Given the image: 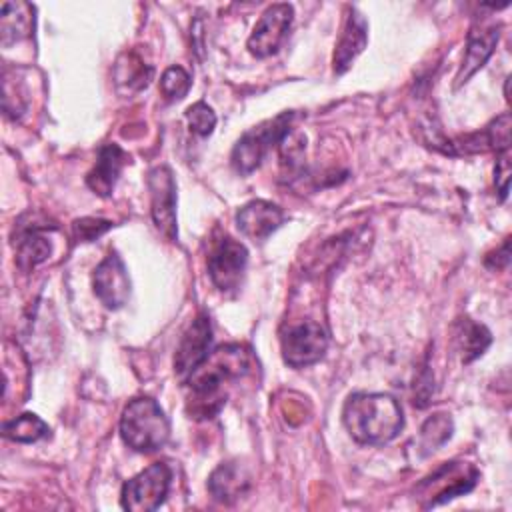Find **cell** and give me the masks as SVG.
<instances>
[{
	"mask_svg": "<svg viewBox=\"0 0 512 512\" xmlns=\"http://www.w3.org/2000/svg\"><path fill=\"white\" fill-rule=\"evenodd\" d=\"M294 112H282L272 120L262 122L260 126L244 132L232 148V166L240 174H248L260 166L270 148L278 146L286 134L292 132Z\"/></svg>",
	"mask_w": 512,
	"mask_h": 512,
	"instance_id": "277c9868",
	"label": "cell"
},
{
	"mask_svg": "<svg viewBox=\"0 0 512 512\" xmlns=\"http://www.w3.org/2000/svg\"><path fill=\"white\" fill-rule=\"evenodd\" d=\"M2 432L6 438L16 442H36L48 434V424L36 414H20L10 422H4Z\"/></svg>",
	"mask_w": 512,
	"mask_h": 512,
	"instance_id": "ffe728a7",
	"label": "cell"
},
{
	"mask_svg": "<svg viewBox=\"0 0 512 512\" xmlns=\"http://www.w3.org/2000/svg\"><path fill=\"white\" fill-rule=\"evenodd\" d=\"M126 158V152L118 144H104L98 150L96 164L86 176V184L90 186V190H94L98 196H110L126 164Z\"/></svg>",
	"mask_w": 512,
	"mask_h": 512,
	"instance_id": "9a60e30c",
	"label": "cell"
},
{
	"mask_svg": "<svg viewBox=\"0 0 512 512\" xmlns=\"http://www.w3.org/2000/svg\"><path fill=\"white\" fill-rule=\"evenodd\" d=\"M190 90V74L182 66H170L160 78V92L168 102L180 100Z\"/></svg>",
	"mask_w": 512,
	"mask_h": 512,
	"instance_id": "7402d4cb",
	"label": "cell"
},
{
	"mask_svg": "<svg viewBox=\"0 0 512 512\" xmlns=\"http://www.w3.org/2000/svg\"><path fill=\"white\" fill-rule=\"evenodd\" d=\"M248 370V356L240 346H222L186 378L190 386L188 412L194 418L214 416L226 402V384Z\"/></svg>",
	"mask_w": 512,
	"mask_h": 512,
	"instance_id": "6da1fadb",
	"label": "cell"
},
{
	"mask_svg": "<svg viewBox=\"0 0 512 512\" xmlns=\"http://www.w3.org/2000/svg\"><path fill=\"white\" fill-rule=\"evenodd\" d=\"M34 26L32 6L26 2H4L0 14V32L2 44L10 46L26 36H30Z\"/></svg>",
	"mask_w": 512,
	"mask_h": 512,
	"instance_id": "ac0fdd59",
	"label": "cell"
},
{
	"mask_svg": "<svg viewBox=\"0 0 512 512\" xmlns=\"http://www.w3.org/2000/svg\"><path fill=\"white\" fill-rule=\"evenodd\" d=\"M366 42H368L366 18L356 8H348V14L344 18V26L334 50V72L336 74L346 72L354 62V58L364 50Z\"/></svg>",
	"mask_w": 512,
	"mask_h": 512,
	"instance_id": "5bb4252c",
	"label": "cell"
},
{
	"mask_svg": "<svg viewBox=\"0 0 512 512\" xmlns=\"http://www.w3.org/2000/svg\"><path fill=\"white\" fill-rule=\"evenodd\" d=\"M150 188V212L156 228L168 238L174 240L176 230V184L172 170L168 166H156L148 172Z\"/></svg>",
	"mask_w": 512,
	"mask_h": 512,
	"instance_id": "ba28073f",
	"label": "cell"
},
{
	"mask_svg": "<svg viewBox=\"0 0 512 512\" xmlns=\"http://www.w3.org/2000/svg\"><path fill=\"white\" fill-rule=\"evenodd\" d=\"M172 472L164 462H154L122 486V508L132 512H150L160 508L170 488Z\"/></svg>",
	"mask_w": 512,
	"mask_h": 512,
	"instance_id": "5b68a950",
	"label": "cell"
},
{
	"mask_svg": "<svg viewBox=\"0 0 512 512\" xmlns=\"http://www.w3.org/2000/svg\"><path fill=\"white\" fill-rule=\"evenodd\" d=\"M110 228L108 220H100V218H82L74 222V234L80 240H94L100 234H104Z\"/></svg>",
	"mask_w": 512,
	"mask_h": 512,
	"instance_id": "d4e9b609",
	"label": "cell"
},
{
	"mask_svg": "<svg viewBox=\"0 0 512 512\" xmlns=\"http://www.w3.org/2000/svg\"><path fill=\"white\" fill-rule=\"evenodd\" d=\"M282 358L292 368H302L318 362L328 348L326 330L314 320H302L288 326L280 338Z\"/></svg>",
	"mask_w": 512,
	"mask_h": 512,
	"instance_id": "8992f818",
	"label": "cell"
},
{
	"mask_svg": "<svg viewBox=\"0 0 512 512\" xmlns=\"http://www.w3.org/2000/svg\"><path fill=\"white\" fill-rule=\"evenodd\" d=\"M210 340H212V328L208 314L200 312L194 322L184 332L176 356H174V370L184 380L188 378L210 354Z\"/></svg>",
	"mask_w": 512,
	"mask_h": 512,
	"instance_id": "30bf717a",
	"label": "cell"
},
{
	"mask_svg": "<svg viewBox=\"0 0 512 512\" xmlns=\"http://www.w3.org/2000/svg\"><path fill=\"white\" fill-rule=\"evenodd\" d=\"M16 264L22 272L34 270L50 254V242L38 226H24L16 236Z\"/></svg>",
	"mask_w": 512,
	"mask_h": 512,
	"instance_id": "e0dca14e",
	"label": "cell"
},
{
	"mask_svg": "<svg viewBox=\"0 0 512 512\" xmlns=\"http://www.w3.org/2000/svg\"><path fill=\"white\" fill-rule=\"evenodd\" d=\"M186 120L190 130L198 136H210L216 126V114L206 102H196L186 110Z\"/></svg>",
	"mask_w": 512,
	"mask_h": 512,
	"instance_id": "603a6c76",
	"label": "cell"
},
{
	"mask_svg": "<svg viewBox=\"0 0 512 512\" xmlns=\"http://www.w3.org/2000/svg\"><path fill=\"white\" fill-rule=\"evenodd\" d=\"M246 264H248L246 246L224 234L214 242L210 250L208 274L218 290L234 292L240 288Z\"/></svg>",
	"mask_w": 512,
	"mask_h": 512,
	"instance_id": "52a82bcc",
	"label": "cell"
},
{
	"mask_svg": "<svg viewBox=\"0 0 512 512\" xmlns=\"http://www.w3.org/2000/svg\"><path fill=\"white\" fill-rule=\"evenodd\" d=\"M292 16L294 10L290 4L268 6L248 38V50L258 58L272 56L284 42L288 28L292 24Z\"/></svg>",
	"mask_w": 512,
	"mask_h": 512,
	"instance_id": "9c48e42d",
	"label": "cell"
},
{
	"mask_svg": "<svg viewBox=\"0 0 512 512\" xmlns=\"http://www.w3.org/2000/svg\"><path fill=\"white\" fill-rule=\"evenodd\" d=\"M456 340H458V348L462 352V362L468 364L474 358H478L490 346L492 336H490V332L484 324H478V322H472L470 318H464L458 324Z\"/></svg>",
	"mask_w": 512,
	"mask_h": 512,
	"instance_id": "d6986e66",
	"label": "cell"
},
{
	"mask_svg": "<svg viewBox=\"0 0 512 512\" xmlns=\"http://www.w3.org/2000/svg\"><path fill=\"white\" fill-rule=\"evenodd\" d=\"M500 38V24H474L468 32L466 52L462 58V66L456 74V86L464 84L478 68L486 64V60L492 56L496 44Z\"/></svg>",
	"mask_w": 512,
	"mask_h": 512,
	"instance_id": "4fadbf2b",
	"label": "cell"
},
{
	"mask_svg": "<svg viewBox=\"0 0 512 512\" xmlns=\"http://www.w3.org/2000/svg\"><path fill=\"white\" fill-rule=\"evenodd\" d=\"M510 174H512V168H510V158H508V150H506V152H500V156L496 160V170H494V182L500 192V200H506V196H508Z\"/></svg>",
	"mask_w": 512,
	"mask_h": 512,
	"instance_id": "484cf974",
	"label": "cell"
},
{
	"mask_svg": "<svg viewBox=\"0 0 512 512\" xmlns=\"http://www.w3.org/2000/svg\"><path fill=\"white\" fill-rule=\"evenodd\" d=\"M250 486V476L248 472L236 464V462H226L220 464L208 480V490L212 492V496L220 502H234L238 500L242 494H246Z\"/></svg>",
	"mask_w": 512,
	"mask_h": 512,
	"instance_id": "2e32d148",
	"label": "cell"
},
{
	"mask_svg": "<svg viewBox=\"0 0 512 512\" xmlns=\"http://www.w3.org/2000/svg\"><path fill=\"white\" fill-rule=\"evenodd\" d=\"M120 436L136 452H156L170 436V422L160 404L148 396L134 398L122 412Z\"/></svg>",
	"mask_w": 512,
	"mask_h": 512,
	"instance_id": "3957f363",
	"label": "cell"
},
{
	"mask_svg": "<svg viewBox=\"0 0 512 512\" xmlns=\"http://www.w3.org/2000/svg\"><path fill=\"white\" fill-rule=\"evenodd\" d=\"M484 130L488 134L492 150H496V152H506L508 150V146H510V114L508 112L500 114Z\"/></svg>",
	"mask_w": 512,
	"mask_h": 512,
	"instance_id": "cb8c5ba5",
	"label": "cell"
},
{
	"mask_svg": "<svg viewBox=\"0 0 512 512\" xmlns=\"http://www.w3.org/2000/svg\"><path fill=\"white\" fill-rule=\"evenodd\" d=\"M94 294L106 308H120L130 296V278L128 270L118 254H108L94 270L92 276Z\"/></svg>",
	"mask_w": 512,
	"mask_h": 512,
	"instance_id": "8fae6325",
	"label": "cell"
},
{
	"mask_svg": "<svg viewBox=\"0 0 512 512\" xmlns=\"http://www.w3.org/2000/svg\"><path fill=\"white\" fill-rule=\"evenodd\" d=\"M452 434V420L446 414H434L430 416L422 428H420V448L424 454L436 450L440 444H444Z\"/></svg>",
	"mask_w": 512,
	"mask_h": 512,
	"instance_id": "44dd1931",
	"label": "cell"
},
{
	"mask_svg": "<svg viewBox=\"0 0 512 512\" xmlns=\"http://www.w3.org/2000/svg\"><path fill=\"white\" fill-rule=\"evenodd\" d=\"M342 422L360 444H386L398 436L404 416L398 400L382 392H356L342 410Z\"/></svg>",
	"mask_w": 512,
	"mask_h": 512,
	"instance_id": "7a4b0ae2",
	"label": "cell"
},
{
	"mask_svg": "<svg viewBox=\"0 0 512 512\" xmlns=\"http://www.w3.org/2000/svg\"><path fill=\"white\" fill-rule=\"evenodd\" d=\"M284 222V210L268 200H252L236 214L238 230L252 240H266Z\"/></svg>",
	"mask_w": 512,
	"mask_h": 512,
	"instance_id": "7c38bea8",
	"label": "cell"
}]
</instances>
